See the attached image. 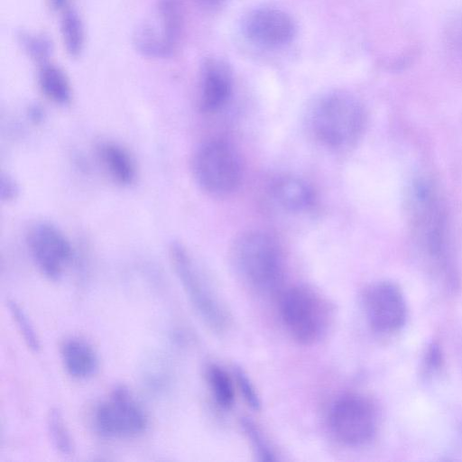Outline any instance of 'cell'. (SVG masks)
Segmentation results:
<instances>
[{"label": "cell", "mask_w": 462, "mask_h": 462, "mask_svg": "<svg viewBox=\"0 0 462 462\" xmlns=\"http://www.w3.org/2000/svg\"><path fill=\"white\" fill-rule=\"evenodd\" d=\"M365 121L361 103L349 93L340 90L316 98L305 116L307 131L312 139L319 145L337 152L356 143Z\"/></svg>", "instance_id": "1"}, {"label": "cell", "mask_w": 462, "mask_h": 462, "mask_svg": "<svg viewBox=\"0 0 462 462\" xmlns=\"http://www.w3.org/2000/svg\"><path fill=\"white\" fill-rule=\"evenodd\" d=\"M232 266L242 282L260 295L277 292L283 282L285 257L279 242L262 230L238 235L230 247Z\"/></svg>", "instance_id": "2"}, {"label": "cell", "mask_w": 462, "mask_h": 462, "mask_svg": "<svg viewBox=\"0 0 462 462\" xmlns=\"http://www.w3.org/2000/svg\"><path fill=\"white\" fill-rule=\"evenodd\" d=\"M279 313L289 336L298 344L311 346L328 332L334 309L313 287L295 284L281 291Z\"/></svg>", "instance_id": "3"}, {"label": "cell", "mask_w": 462, "mask_h": 462, "mask_svg": "<svg viewBox=\"0 0 462 462\" xmlns=\"http://www.w3.org/2000/svg\"><path fill=\"white\" fill-rule=\"evenodd\" d=\"M173 271L190 305L212 331L225 333L230 325L229 311L187 247L174 241L169 246Z\"/></svg>", "instance_id": "4"}, {"label": "cell", "mask_w": 462, "mask_h": 462, "mask_svg": "<svg viewBox=\"0 0 462 462\" xmlns=\"http://www.w3.org/2000/svg\"><path fill=\"white\" fill-rule=\"evenodd\" d=\"M192 173L207 194L223 197L239 186L243 168L238 152L229 143L213 139L200 144L192 158Z\"/></svg>", "instance_id": "5"}, {"label": "cell", "mask_w": 462, "mask_h": 462, "mask_svg": "<svg viewBox=\"0 0 462 462\" xmlns=\"http://www.w3.org/2000/svg\"><path fill=\"white\" fill-rule=\"evenodd\" d=\"M409 200L417 241L439 268H446L445 218L438 195L430 184L419 181L413 185Z\"/></svg>", "instance_id": "6"}, {"label": "cell", "mask_w": 462, "mask_h": 462, "mask_svg": "<svg viewBox=\"0 0 462 462\" xmlns=\"http://www.w3.org/2000/svg\"><path fill=\"white\" fill-rule=\"evenodd\" d=\"M92 420L95 430L110 439L137 438L148 427L144 409L124 386L116 387L97 403Z\"/></svg>", "instance_id": "7"}, {"label": "cell", "mask_w": 462, "mask_h": 462, "mask_svg": "<svg viewBox=\"0 0 462 462\" xmlns=\"http://www.w3.org/2000/svg\"><path fill=\"white\" fill-rule=\"evenodd\" d=\"M183 31V13L177 0H159L135 29L134 43L148 57L166 58L176 51Z\"/></svg>", "instance_id": "8"}, {"label": "cell", "mask_w": 462, "mask_h": 462, "mask_svg": "<svg viewBox=\"0 0 462 462\" xmlns=\"http://www.w3.org/2000/svg\"><path fill=\"white\" fill-rule=\"evenodd\" d=\"M328 425L342 444L359 447L368 443L377 429V412L371 400L360 393L337 398L328 413Z\"/></svg>", "instance_id": "9"}, {"label": "cell", "mask_w": 462, "mask_h": 462, "mask_svg": "<svg viewBox=\"0 0 462 462\" xmlns=\"http://www.w3.org/2000/svg\"><path fill=\"white\" fill-rule=\"evenodd\" d=\"M26 243L36 267L50 280H59L72 261L69 240L51 223L33 224L27 232Z\"/></svg>", "instance_id": "10"}, {"label": "cell", "mask_w": 462, "mask_h": 462, "mask_svg": "<svg viewBox=\"0 0 462 462\" xmlns=\"http://www.w3.org/2000/svg\"><path fill=\"white\" fill-rule=\"evenodd\" d=\"M363 307L370 328L379 334L387 335L400 330L407 318L402 291L387 281L372 283L365 290Z\"/></svg>", "instance_id": "11"}, {"label": "cell", "mask_w": 462, "mask_h": 462, "mask_svg": "<svg viewBox=\"0 0 462 462\" xmlns=\"http://www.w3.org/2000/svg\"><path fill=\"white\" fill-rule=\"evenodd\" d=\"M246 36L264 47H280L289 43L295 34V23L284 11L273 7L254 10L244 24Z\"/></svg>", "instance_id": "12"}, {"label": "cell", "mask_w": 462, "mask_h": 462, "mask_svg": "<svg viewBox=\"0 0 462 462\" xmlns=\"http://www.w3.org/2000/svg\"><path fill=\"white\" fill-rule=\"evenodd\" d=\"M233 77L228 66L218 60H208L202 69L199 94L200 112L212 115L223 109L231 98Z\"/></svg>", "instance_id": "13"}, {"label": "cell", "mask_w": 462, "mask_h": 462, "mask_svg": "<svg viewBox=\"0 0 462 462\" xmlns=\"http://www.w3.org/2000/svg\"><path fill=\"white\" fill-rule=\"evenodd\" d=\"M60 358L67 374L75 379L90 378L99 368V358L94 346L78 337H70L62 342Z\"/></svg>", "instance_id": "14"}, {"label": "cell", "mask_w": 462, "mask_h": 462, "mask_svg": "<svg viewBox=\"0 0 462 462\" xmlns=\"http://www.w3.org/2000/svg\"><path fill=\"white\" fill-rule=\"evenodd\" d=\"M272 194L279 207L290 213L307 212L315 202L311 187L304 180L294 176L278 178L272 187Z\"/></svg>", "instance_id": "15"}, {"label": "cell", "mask_w": 462, "mask_h": 462, "mask_svg": "<svg viewBox=\"0 0 462 462\" xmlns=\"http://www.w3.org/2000/svg\"><path fill=\"white\" fill-rule=\"evenodd\" d=\"M100 161L110 178L118 185H132L137 177L135 162L130 152L115 142H105L98 147Z\"/></svg>", "instance_id": "16"}, {"label": "cell", "mask_w": 462, "mask_h": 462, "mask_svg": "<svg viewBox=\"0 0 462 462\" xmlns=\"http://www.w3.org/2000/svg\"><path fill=\"white\" fill-rule=\"evenodd\" d=\"M42 93L52 103L67 106L72 99V88L66 74L56 65L44 62L38 73Z\"/></svg>", "instance_id": "17"}, {"label": "cell", "mask_w": 462, "mask_h": 462, "mask_svg": "<svg viewBox=\"0 0 462 462\" xmlns=\"http://www.w3.org/2000/svg\"><path fill=\"white\" fill-rule=\"evenodd\" d=\"M205 375L216 403L223 409L231 408L235 402V386L230 374L222 366L210 364Z\"/></svg>", "instance_id": "18"}, {"label": "cell", "mask_w": 462, "mask_h": 462, "mask_svg": "<svg viewBox=\"0 0 462 462\" xmlns=\"http://www.w3.org/2000/svg\"><path fill=\"white\" fill-rule=\"evenodd\" d=\"M62 41L70 56L77 57L84 46V28L77 13L68 10L62 16L60 23Z\"/></svg>", "instance_id": "19"}, {"label": "cell", "mask_w": 462, "mask_h": 462, "mask_svg": "<svg viewBox=\"0 0 462 462\" xmlns=\"http://www.w3.org/2000/svg\"><path fill=\"white\" fill-rule=\"evenodd\" d=\"M47 430L50 439L62 455H70L74 443L62 413L58 409H51L47 416Z\"/></svg>", "instance_id": "20"}, {"label": "cell", "mask_w": 462, "mask_h": 462, "mask_svg": "<svg viewBox=\"0 0 462 462\" xmlns=\"http://www.w3.org/2000/svg\"><path fill=\"white\" fill-rule=\"evenodd\" d=\"M7 306L25 345L32 351L38 352L41 347L40 338L25 310L14 300H8Z\"/></svg>", "instance_id": "21"}, {"label": "cell", "mask_w": 462, "mask_h": 462, "mask_svg": "<svg viewBox=\"0 0 462 462\" xmlns=\"http://www.w3.org/2000/svg\"><path fill=\"white\" fill-rule=\"evenodd\" d=\"M242 429L259 461H275L276 454L260 429L250 420L241 421Z\"/></svg>", "instance_id": "22"}, {"label": "cell", "mask_w": 462, "mask_h": 462, "mask_svg": "<svg viewBox=\"0 0 462 462\" xmlns=\"http://www.w3.org/2000/svg\"><path fill=\"white\" fill-rule=\"evenodd\" d=\"M20 38L22 45L32 59L42 63L46 62L44 60L51 50V42L47 38L28 33L21 34Z\"/></svg>", "instance_id": "23"}, {"label": "cell", "mask_w": 462, "mask_h": 462, "mask_svg": "<svg viewBox=\"0 0 462 462\" xmlns=\"http://www.w3.org/2000/svg\"><path fill=\"white\" fill-rule=\"evenodd\" d=\"M234 377L237 388L243 395L245 402L252 409L255 411L260 410L261 400L250 377H248L243 369L237 367L234 370Z\"/></svg>", "instance_id": "24"}, {"label": "cell", "mask_w": 462, "mask_h": 462, "mask_svg": "<svg viewBox=\"0 0 462 462\" xmlns=\"http://www.w3.org/2000/svg\"><path fill=\"white\" fill-rule=\"evenodd\" d=\"M20 187L9 174L2 173L0 180V198L4 202H12L18 198Z\"/></svg>", "instance_id": "25"}, {"label": "cell", "mask_w": 462, "mask_h": 462, "mask_svg": "<svg viewBox=\"0 0 462 462\" xmlns=\"http://www.w3.org/2000/svg\"><path fill=\"white\" fill-rule=\"evenodd\" d=\"M30 116L34 122L42 121V112L39 107L33 106L30 109Z\"/></svg>", "instance_id": "26"}, {"label": "cell", "mask_w": 462, "mask_h": 462, "mask_svg": "<svg viewBox=\"0 0 462 462\" xmlns=\"http://www.w3.org/2000/svg\"><path fill=\"white\" fill-rule=\"evenodd\" d=\"M51 7L54 9H60L64 6L67 0H49Z\"/></svg>", "instance_id": "27"}, {"label": "cell", "mask_w": 462, "mask_h": 462, "mask_svg": "<svg viewBox=\"0 0 462 462\" xmlns=\"http://www.w3.org/2000/svg\"><path fill=\"white\" fill-rule=\"evenodd\" d=\"M204 4H208V5H213V4H217L223 0H199Z\"/></svg>", "instance_id": "28"}]
</instances>
